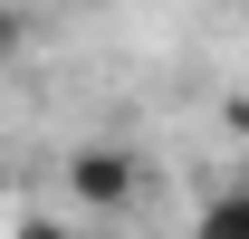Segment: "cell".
Segmentation results:
<instances>
[{
    "label": "cell",
    "instance_id": "1",
    "mask_svg": "<svg viewBox=\"0 0 249 239\" xmlns=\"http://www.w3.org/2000/svg\"><path fill=\"white\" fill-rule=\"evenodd\" d=\"M134 182H144V163H134L124 144H77L67 153V201L77 210H124Z\"/></svg>",
    "mask_w": 249,
    "mask_h": 239
},
{
    "label": "cell",
    "instance_id": "2",
    "mask_svg": "<svg viewBox=\"0 0 249 239\" xmlns=\"http://www.w3.org/2000/svg\"><path fill=\"white\" fill-rule=\"evenodd\" d=\"M192 239H249V172H240V182H220L211 201H201Z\"/></svg>",
    "mask_w": 249,
    "mask_h": 239
},
{
    "label": "cell",
    "instance_id": "3",
    "mask_svg": "<svg viewBox=\"0 0 249 239\" xmlns=\"http://www.w3.org/2000/svg\"><path fill=\"white\" fill-rule=\"evenodd\" d=\"M19 38H29V19H19V10H10V0H0V58H10V48H19Z\"/></svg>",
    "mask_w": 249,
    "mask_h": 239
}]
</instances>
